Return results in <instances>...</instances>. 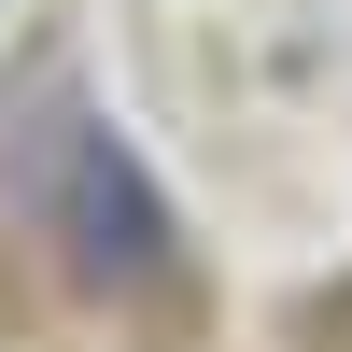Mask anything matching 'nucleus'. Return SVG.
I'll return each mask as SVG.
<instances>
[{
	"label": "nucleus",
	"mask_w": 352,
	"mask_h": 352,
	"mask_svg": "<svg viewBox=\"0 0 352 352\" xmlns=\"http://www.w3.org/2000/svg\"><path fill=\"white\" fill-rule=\"evenodd\" d=\"M56 240H71V268L99 282V296H141V282H169V268H184V226H169L155 169H141L113 127L85 141V155H71V184H56Z\"/></svg>",
	"instance_id": "1"
}]
</instances>
